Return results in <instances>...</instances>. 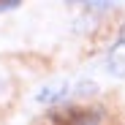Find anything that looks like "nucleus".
<instances>
[{
	"label": "nucleus",
	"mask_w": 125,
	"mask_h": 125,
	"mask_svg": "<svg viewBox=\"0 0 125 125\" xmlns=\"http://www.w3.org/2000/svg\"><path fill=\"white\" fill-rule=\"evenodd\" d=\"M106 65H109V71L114 76H125V35L112 46V52L106 57Z\"/></svg>",
	"instance_id": "obj_2"
},
{
	"label": "nucleus",
	"mask_w": 125,
	"mask_h": 125,
	"mask_svg": "<svg viewBox=\"0 0 125 125\" xmlns=\"http://www.w3.org/2000/svg\"><path fill=\"white\" fill-rule=\"evenodd\" d=\"M8 8H19L16 0H6V3H0V11H8Z\"/></svg>",
	"instance_id": "obj_4"
},
{
	"label": "nucleus",
	"mask_w": 125,
	"mask_h": 125,
	"mask_svg": "<svg viewBox=\"0 0 125 125\" xmlns=\"http://www.w3.org/2000/svg\"><path fill=\"white\" fill-rule=\"evenodd\" d=\"M73 125H98V114H82V117H76Z\"/></svg>",
	"instance_id": "obj_3"
},
{
	"label": "nucleus",
	"mask_w": 125,
	"mask_h": 125,
	"mask_svg": "<svg viewBox=\"0 0 125 125\" xmlns=\"http://www.w3.org/2000/svg\"><path fill=\"white\" fill-rule=\"evenodd\" d=\"M65 93H68V82L65 79H54V82H46V84L35 93V101L44 103V106H52V103L65 98Z\"/></svg>",
	"instance_id": "obj_1"
}]
</instances>
